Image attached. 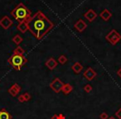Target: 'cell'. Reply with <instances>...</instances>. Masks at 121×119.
<instances>
[{
    "instance_id": "44dd1931",
    "label": "cell",
    "mask_w": 121,
    "mask_h": 119,
    "mask_svg": "<svg viewBox=\"0 0 121 119\" xmlns=\"http://www.w3.org/2000/svg\"><path fill=\"white\" fill-rule=\"evenodd\" d=\"M24 97V99H25V102H27V101H29L31 99V94H29V93L26 92L25 94H22Z\"/></svg>"
},
{
    "instance_id": "8992f818",
    "label": "cell",
    "mask_w": 121,
    "mask_h": 119,
    "mask_svg": "<svg viewBox=\"0 0 121 119\" xmlns=\"http://www.w3.org/2000/svg\"><path fill=\"white\" fill-rule=\"evenodd\" d=\"M13 20L9 17H8V16H4L1 18V20H0V26L4 29H5V30L9 29L13 25Z\"/></svg>"
},
{
    "instance_id": "484cf974",
    "label": "cell",
    "mask_w": 121,
    "mask_h": 119,
    "mask_svg": "<svg viewBox=\"0 0 121 119\" xmlns=\"http://www.w3.org/2000/svg\"><path fill=\"white\" fill-rule=\"evenodd\" d=\"M117 75L119 76V77L121 78V68H120V69L118 70V71H117Z\"/></svg>"
},
{
    "instance_id": "d6986e66",
    "label": "cell",
    "mask_w": 121,
    "mask_h": 119,
    "mask_svg": "<svg viewBox=\"0 0 121 119\" xmlns=\"http://www.w3.org/2000/svg\"><path fill=\"white\" fill-rule=\"evenodd\" d=\"M13 53L20 54V55H24V54H25V50H24L21 46H17V48L13 50Z\"/></svg>"
},
{
    "instance_id": "ffe728a7",
    "label": "cell",
    "mask_w": 121,
    "mask_h": 119,
    "mask_svg": "<svg viewBox=\"0 0 121 119\" xmlns=\"http://www.w3.org/2000/svg\"><path fill=\"white\" fill-rule=\"evenodd\" d=\"M84 91L86 93H90L92 91V86L91 84H86L84 86Z\"/></svg>"
},
{
    "instance_id": "3957f363",
    "label": "cell",
    "mask_w": 121,
    "mask_h": 119,
    "mask_svg": "<svg viewBox=\"0 0 121 119\" xmlns=\"http://www.w3.org/2000/svg\"><path fill=\"white\" fill-rule=\"evenodd\" d=\"M8 62L13 69L16 70H20L22 66L27 63V59L24 55L13 53V55L8 60Z\"/></svg>"
},
{
    "instance_id": "603a6c76",
    "label": "cell",
    "mask_w": 121,
    "mask_h": 119,
    "mask_svg": "<svg viewBox=\"0 0 121 119\" xmlns=\"http://www.w3.org/2000/svg\"><path fill=\"white\" fill-rule=\"evenodd\" d=\"M115 116L118 117L119 119H121V107L115 112Z\"/></svg>"
},
{
    "instance_id": "8fae6325",
    "label": "cell",
    "mask_w": 121,
    "mask_h": 119,
    "mask_svg": "<svg viewBox=\"0 0 121 119\" xmlns=\"http://www.w3.org/2000/svg\"><path fill=\"white\" fill-rule=\"evenodd\" d=\"M45 65L49 70H54V69H56V68L58 63H57V61H56L53 57H50V58H49L48 60L46 61Z\"/></svg>"
},
{
    "instance_id": "4316f807",
    "label": "cell",
    "mask_w": 121,
    "mask_h": 119,
    "mask_svg": "<svg viewBox=\"0 0 121 119\" xmlns=\"http://www.w3.org/2000/svg\"><path fill=\"white\" fill-rule=\"evenodd\" d=\"M52 119H58V114H54L52 117Z\"/></svg>"
},
{
    "instance_id": "ba28073f",
    "label": "cell",
    "mask_w": 121,
    "mask_h": 119,
    "mask_svg": "<svg viewBox=\"0 0 121 119\" xmlns=\"http://www.w3.org/2000/svg\"><path fill=\"white\" fill-rule=\"evenodd\" d=\"M21 89H22V88H21V86L18 84H14L9 89V93L11 96L16 97L20 93Z\"/></svg>"
},
{
    "instance_id": "e0dca14e",
    "label": "cell",
    "mask_w": 121,
    "mask_h": 119,
    "mask_svg": "<svg viewBox=\"0 0 121 119\" xmlns=\"http://www.w3.org/2000/svg\"><path fill=\"white\" fill-rule=\"evenodd\" d=\"M22 40H23V39H22V37H21L20 35H16L13 37V41L16 45H19V44H21L22 41Z\"/></svg>"
},
{
    "instance_id": "2e32d148",
    "label": "cell",
    "mask_w": 121,
    "mask_h": 119,
    "mask_svg": "<svg viewBox=\"0 0 121 119\" xmlns=\"http://www.w3.org/2000/svg\"><path fill=\"white\" fill-rule=\"evenodd\" d=\"M72 90H73V87L71 84H64V85H63V87H62V89H61V92H62L65 95H67V94H69Z\"/></svg>"
},
{
    "instance_id": "7402d4cb",
    "label": "cell",
    "mask_w": 121,
    "mask_h": 119,
    "mask_svg": "<svg viewBox=\"0 0 121 119\" xmlns=\"http://www.w3.org/2000/svg\"><path fill=\"white\" fill-rule=\"evenodd\" d=\"M99 118L100 119H108L109 118V116H108L107 112H103L102 113H100V115H99Z\"/></svg>"
},
{
    "instance_id": "d4e9b609",
    "label": "cell",
    "mask_w": 121,
    "mask_h": 119,
    "mask_svg": "<svg viewBox=\"0 0 121 119\" xmlns=\"http://www.w3.org/2000/svg\"><path fill=\"white\" fill-rule=\"evenodd\" d=\"M58 119H66V117H65L63 114H58Z\"/></svg>"
},
{
    "instance_id": "83f0119b",
    "label": "cell",
    "mask_w": 121,
    "mask_h": 119,
    "mask_svg": "<svg viewBox=\"0 0 121 119\" xmlns=\"http://www.w3.org/2000/svg\"><path fill=\"white\" fill-rule=\"evenodd\" d=\"M108 119H115V117H109Z\"/></svg>"
},
{
    "instance_id": "5b68a950",
    "label": "cell",
    "mask_w": 121,
    "mask_h": 119,
    "mask_svg": "<svg viewBox=\"0 0 121 119\" xmlns=\"http://www.w3.org/2000/svg\"><path fill=\"white\" fill-rule=\"evenodd\" d=\"M63 85H64V83L60 80L59 78H55L49 84L51 89L55 93H56V94H58V93H60L61 91Z\"/></svg>"
},
{
    "instance_id": "4fadbf2b",
    "label": "cell",
    "mask_w": 121,
    "mask_h": 119,
    "mask_svg": "<svg viewBox=\"0 0 121 119\" xmlns=\"http://www.w3.org/2000/svg\"><path fill=\"white\" fill-rule=\"evenodd\" d=\"M17 29L21 32V33H25V32L28 30V27H27V21H25V22H19L18 25L17 26Z\"/></svg>"
},
{
    "instance_id": "30bf717a",
    "label": "cell",
    "mask_w": 121,
    "mask_h": 119,
    "mask_svg": "<svg viewBox=\"0 0 121 119\" xmlns=\"http://www.w3.org/2000/svg\"><path fill=\"white\" fill-rule=\"evenodd\" d=\"M74 27L78 31V32H82L87 27V25H86V23L85 22L84 20H82V19H78L77 22L75 23Z\"/></svg>"
},
{
    "instance_id": "7a4b0ae2",
    "label": "cell",
    "mask_w": 121,
    "mask_h": 119,
    "mask_svg": "<svg viewBox=\"0 0 121 119\" xmlns=\"http://www.w3.org/2000/svg\"><path fill=\"white\" fill-rule=\"evenodd\" d=\"M10 14L19 23V22H25V21L28 20V18L31 17L32 12L23 4L20 3L11 11Z\"/></svg>"
},
{
    "instance_id": "9c48e42d",
    "label": "cell",
    "mask_w": 121,
    "mask_h": 119,
    "mask_svg": "<svg viewBox=\"0 0 121 119\" xmlns=\"http://www.w3.org/2000/svg\"><path fill=\"white\" fill-rule=\"evenodd\" d=\"M97 13L95 11H94L93 9H89L86 12L84 13V17L87 19L89 22H93L94 20H95V18L97 17Z\"/></svg>"
},
{
    "instance_id": "52a82bcc",
    "label": "cell",
    "mask_w": 121,
    "mask_h": 119,
    "mask_svg": "<svg viewBox=\"0 0 121 119\" xmlns=\"http://www.w3.org/2000/svg\"><path fill=\"white\" fill-rule=\"evenodd\" d=\"M96 75H97L96 72L91 67L87 68V69L85 70V72L83 73V76H84V77L89 81L93 80V79L96 77Z\"/></svg>"
},
{
    "instance_id": "cb8c5ba5",
    "label": "cell",
    "mask_w": 121,
    "mask_h": 119,
    "mask_svg": "<svg viewBox=\"0 0 121 119\" xmlns=\"http://www.w3.org/2000/svg\"><path fill=\"white\" fill-rule=\"evenodd\" d=\"M18 101L20 103H24V102H25V99H24V97H23V95H22V94L18 97Z\"/></svg>"
},
{
    "instance_id": "5bb4252c",
    "label": "cell",
    "mask_w": 121,
    "mask_h": 119,
    "mask_svg": "<svg viewBox=\"0 0 121 119\" xmlns=\"http://www.w3.org/2000/svg\"><path fill=\"white\" fill-rule=\"evenodd\" d=\"M0 119H12V115L6 108L0 110Z\"/></svg>"
},
{
    "instance_id": "9a60e30c",
    "label": "cell",
    "mask_w": 121,
    "mask_h": 119,
    "mask_svg": "<svg viewBox=\"0 0 121 119\" xmlns=\"http://www.w3.org/2000/svg\"><path fill=\"white\" fill-rule=\"evenodd\" d=\"M71 70L74 71V73H76V74H80L81 71H82L83 66H82V65H81V63L76 62L75 64L72 65V66H71Z\"/></svg>"
},
{
    "instance_id": "ac0fdd59",
    "label": "cell",
    "mask_w": 121,
    "mask_h": 119,
    "mask_svg": "<svg viewBox=\"0 0 121 119\" xmlns=\"http://www.w3.org/2000/svg\"><path fill=\"white\" fill-rule=\"evenodd\" d=\"M67 61H68L67 58H66V56L64 55H61L60 56H59V58H58V62L61 65H65L67 62Z\"/></svg>"
},
{
    "instance_id": "6da1fadb",
    "label": "cell",
    "mask_w": 121,
    "mask_h": 119,
    "mask_svg": "<svg viewBox=\"0 0 121 119\" xmlns=\"http://www.w3.org/2000/svg\"><path fill=\"white\" fill-rule=\"evenodd\" d=\"M28 30L37 40H41L54 27L52 22L42 11H37L27 21Z\"/></svg>"
},
{
    "instance_id": "277c9868",
    "label": "cell",
    "mask_w": 121,
    "mask_h": 119,
    "mask_svg": "<svg viewBox=\"0 0 121 119\" xmlns=\"http://www.w3.org/2000/svg\"><path fill=\"white\" fill-rule=\"evenodd\" d=\"M105 39L111 45H116L121 40V35L116 30L113 29L106 35Z\"/></svg>"
},
{
    "instance_id": "7c38bea8",
    "label": "cell",
    "mask_w": 121,
    "mask_h": 119,
    "mask_svg": "<svg viewBox=\"0 0 121 119\" xmlns=\"http://www.w3.org/2000/svg\"><path fill=\"white\" fill-rule=\"evenodd\" d=\"M99 17H100L103 20L106 22V21H109V18L112 17V13H111L110 11L108 10V9H104V10L99 13Z\"/></svg>"
}]
</instances>
